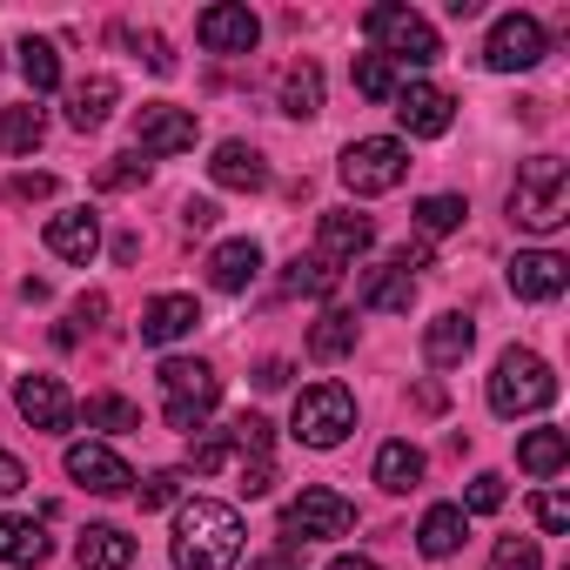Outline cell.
I'll return each instance as SVG.
<instances>
[{"instance_id": "1", "label": "cell", "mask_w": 570, "mask_h": 570, "mask_svg": "<svg viewBox=\"0 0 570 570\" xmlns=\"http://www.w3.org/2000/svg\"><path fill=\"white\" fill-rule=\"evenodd\" d=\"M242 510L235 503H215V497H188L175 510V563L181 570H228L242 563Z\"/></svg>"}, {"instance_id": "2", "label": "cell", "mask_w": 570, "mask_h": 570, "mask_svg": "<svg viewBox=\"0 0 570 570\" xmlns=\"http://www.w3.org/2000/svg\"><path fill=\"white\" fill-rule=\"evenodd\" d=\"M510 222L517 228H530V235H550V228H563L570 222V168L557 161V155H530L523 168H517V181H510Z\"/></svg>"}, {"instance_id": "3", "label": "cell", "mask_w": 570, "mask_h": 570, "mask_svg": "<svg viewBox=\"0 0 570 570\" xmlns=\"http://www.w3.org/2000/svg\"><path fill=\"white\" fill-rule=\"evenodd\" d=\"M550 403H557V370L537 350H503L497 370H490V410L503 423H517V416H537Z\"/></svg>"}, {"instance_id": "4", "label": "cell", "mask_w": 570, "mask_h": 570, "mask_svg": "<svg viewBox=\"0 0 570 570\" xmlns=\"http://www.w3.org/2000/svg\"><path fill=\"white\" fill-rule=\"evenodd\" d=\"M215 403H222V376L202 356H168L161 363V416H168V430L202 436V423L215 416Z\"/></svg>"}, {"instance_id": "5", "label": "cell", "mask_w": 570, "mask_h": 570, "mask_svg": "<svg viewBox=\"0 0 570 570\" xmlns=\"http://www.w3.org/2000/svg\"><path fill=\"white\" fill-rule=\"evenodd\" d=\"M363 35H370V48H376L383 61H396V68H430V61L443 55L436 28H430L416 8H396V0H383V8L363 14Z\"/></svg>"}, {"instance_id": "6", "label": "cell", "mask_w": 570, "mask_h": 570, "mask_svg": "<svg viewBox=\"0 0 570 570\" xmlns=\"http://www.w3.org/2000/svg\"><path fill=\"white\" fill-rule=\"evenodd\" d=\"M350 530H356V503L343 490H323V483H309L289 510H282V550L330 543V537H350Z\"/></svg>"}, {"instance_id": "7", "label": "cell", "mask_w": 570, "mask_h": 570, "mask_svg": "<svg viewBox=\"0 0 570 570\" xmlns=\"http://www.w3.org/2000/svg\"><path fill=\"white\" fill-rule=\"evenodd\" d=\"M410 175V148L396 135H363L343 148V188L350 195H390Z\"/></svg>"}, {"instance_id": "8", "label": "cell", "mask_w": 570, "mask_h": 570, "mask_svg": "<svg viewBox=\"0 0 570 570\" xmlns=\"http://www.w3.org/2000/svg\"><path fill=\"white\" fill-rule=\"evenodd\" d=\"M350 430H356V396H350L343 383H309V390L296 396V436H303L309 450H336Z\"/></svg>"}, {"instance_id": "9", "label": "cell", "mask_w": 570, "mask_h": 570, "mask_svg": "<svg viewBox=\"0 0 570 570\" xmlns=\"http://www.w3.org/2000/svg\"><path fill=\"white\" fill-rule=\"evenodd\" d=\"M543 55H550V35H543L537 14H497V28H490V41H483V68H497V75H530Z\"/></svg>"}, {"instance_id": "10", "label": "cell", "mask_w": 570, "mask_h": 570, "mask_svg": "<svg viewBox=\"0 0 570 570\" xmlns=\"http://www.w3.org/2000/svg\"><path fill=\"white\" fill-rule=\"evenodd\" d=\"M396 121H403V135L436 141V135H450V121H456V95L436 88V81H403V88H396Z\"/></svg>"}, {"instance_id": "11", "label": "cell", "mask_w": 570, "mask_h": 570, "mask_svg": "<svg viewBox=\"0 0 570 570\" xmlns=\"http://www.w3.org/2000/svg\"><path fill=\"white\" fill-rule=\"evenodd\" d=\"M195 41L208 55H255L262 21L242 8V0H215V8H202V21H195Z\"/></svg>"}, {"instance_id": "12", "label": "cell", "mask_w": 570, "mask_h": 570, "mask_svg": "<svg viewBox=\"0 0 570 570\" xmlns=\"http://www.w3.org/2000/svg\"><path fill=\"white\" fill-rule=\"evenodd\" d=\"M195 135H202L195 115L175 108V101H148V108L135 115V148H141V155H188Z\"/></svg>"}, {"instance_id": "13", "label": "cell", "mask_w": 570, "mask_h": 570, "mask_svg": "<svg viewBox=\"0 0 570 570\" xmlns=\"http://www.w3.org/2000/svg\"><path fill=\"white\" fill-rule=\"evenodd\" d=\"M563 289H570V262L557 248H523L510 262V296L517 303H557Z\"/></svg>"}, {"instance_id": "14", "label": "cell", "mask_w": 570, "mask_h": 570, "mask_svg": "<svg viewBox=\"0 0 570 570\" xmlns=\"http://www.w3.org/2000/svg\"><path fill=\"white\" fill-rule=\"evenodd\" d=\"M68 476L81 483V490H95V497H121V490H135V470L108 450V443H68Z\"/></svg>"}, {"instance_id": "15", "label": "cell", "mask_w": 570, "mask_h": 570, "mask_svg": "<svg viewBox=\"0 0 570 570\" xmlns=\"http://www.w3.org/2000/svg\"><path fill=\"white\" fill-rule=\"evenodd\" d=\"M376 248V222L370 215H356V208H330L323 222H316V255L323 262H356V255H370Z\"/></svg>"}, {"instance_id": "16", "label": "cell", "mask_w": 570, "mask_h": 570, "mask_svg": "<svg viewBox=\"0 0 570 570\" xmlns=\"http://www.w3.org/2000/svg\"><path fill=\"white\" fill-rule=\"evenodd\" d=\"M14 403H21V416L35 430H75V396L61 390V376H21Z\"/></svg>"}, {"instance_id": "17", "label": "cell", "mask_w": 570, "mask_h": 570, "mask_svg": "<svg viewBox=\"0 0 570 570\" xmlns=\"http://www.w3.org/2000/svg\"><path fill=\"white\" fill-rule=\"evenodd\" d=\"M356 303H363L370 316H410V303H416V275H410V268H396V262H383V268H370V275H363Z\"/></svg>"}, {"instance_id": "18", "label": "cell", "mask_w": 570, "mask_h": 570, "mask_svg": "<svg viewBox=\"0 0 570 570\" xmlns=\"http://www.w3.org/2000/svg\"><path fill=\"white\" fill-rule=\"evenodd\" d=\"M255 275H262V248H255V235H228V242L208 255V282H215L222 296H242Z\"/></svg>"}, {"instance_id": "19", "label": "cell", "mask_w": 570, "mask_h": 570, "mask_svg": "<svg viewBox=\"0 0 570 570\" xmlns=\"http://www.w3.org/2000/svg\"><path fill=\"white\" fill-rule=\"evenodd\" d=\"M208 175H215V188H235V195L268 188V161H262V148H248V141H222L215 161H208Z\"/></svg>"}, {"instance_id": "20", "label": "cell", "mask_w": 570, "mask_h": 570, "mask_svg": "<svg viewBox=\"0 0 570 570\" xmlns=\"http://www.w3.org/2000/svg\"><path fill=\"white\" fill-rule=\"evenodd\" d=\"M195 323H202V303H195V296H155V303L141 309V343L168 350V343H181Z\"/></svg>"}, {"instance_id": "21", "label": "cell", "mask_w": 570, "mask_h": 570, "mask_svg": "<svg viewBox=\"0 0 570 570\" xmlns=\"http://www.w3.org/2000/svg\"><path fill=\"white\" fill-rule=\"evenodd\" d=\"M470 343H476V323H470L463 309H443V316L423 330V356H430V370H456V363L470 356Z\"/></svg>"}, {"instance_id": "22", "label": "cell", "mask_w": 570, "mask_h": 570, "mask_svg": "<svg viewBox=\"0 0 570 570\" xmlns=\"http://www.w3.org/2000/svg\"><path fill=\"white\" fill-rule=\"evenodd\" d=\"M75 563L81 570H128L135 563V537L121 523H88L81 543H75Z\"/></svg>"}, {"instance_id": "23", "label": "cell", "mask_w": 570, "mask_h": 570, "mask_svg": "<svg viewBox=\"0 0 570 570\" xmlns=\"http://www.w3.org/2000/svg\"><path fill=\"white\" fill-rule=\"evenodd\" d=\"M48 248H55L61 262H95V248H101V222H95L88 208H68V215L48 222Z\"/></svg>"}, {"instance_id": "24", "label": "cell", "mask_w": 570, "mask_h": 570, "mask_svg": "<svg viewBox=\"0 0 570 570\" xmlns=\"http://www.w3.org/2000/svg\"><path fill=\"white\" fill-rule=\"evenodd\" d=\"M423 470H430V456H423L410 436H396V443L376 450V483H383L390 497H410V490L423 483Z\"/></svg>"}, {"instance_id": "25", "label": "cell", "mask_w": 570, "mask_h": 570, "mask_svg": "<svg viewBox=\"0 0 570 570\" xmlns=\"http://www.w3.org/2000/svg\"><path fill=\"white\" fill-rule=\"evenodd\" d=\"M463 537H470V517H463L456 503H430L423 523H416V550H423V557H456Z\"/></svg>"}, {"instance_id": "26", "label": "cell", "mask_w": 570, "mask_h": 570, "mask_svg": "<svg viewBox=\"0 0 570 570\" xmlns=\"http://www.w3.org/2000/svg\"><path fill=\"white\" fill-rule=\"evenodd\" d=\"M115 101H121V81H115V75H88V81L68 95V128H81V135L101 128V121L115 115Z\"/></svg>"}, {"instance_id": "27", "label": "cell", "mask_w": 570, "mask_h": 570, "mask_svg": "<svg viewBox=\"0 0 570 570\" xmlns=\"http://www.w3.org/2000/svg\"><path fill=\"white\" fill-rule=\"evenodd\" d=\"M0 563H14V570L48 563V530L35 517H0Z\"/></svg>"}, {"instance_id": "28", "label": "cell", "mask_w": 570, "mask_h": 570, "mask_svg": "<svg viewBox=\"0 0 570 570\" xmlns=\"http://www.w3.org/2000/svg\"><path fill=\"white\" fill-rule=\"evenodd\" d=\"M282 115L289 121H316L323 115V68L316 61H296L289 75H282Z\"/></svg>"}, {"instance_id": "29", "label": "cell", "mask_w": 570, "mask_h": 570, "mask_svg": "<svg viewBox=\"0 0 570 570\" xmlns=\"http://www.w3.org/2000/svg\"><path fill=\"white\" fill-rule=\"evenodd\" d=\"M350 350H356V316H350V309L316 316V330H309V356H316V363H343Z\"/></svg>"}, {"instance_id": "30", "label": "cell", "mask_w": 570, "mask_h": 570, "mask_svg": "<svg viewBox=\"0 0 570 570\" xmlns=\"http://www.w3.org/2000/svg\"><path fill=\"white\" fill-rule=\"evenodd\" d=\"M517 463H523L530 476H557V470L570 463V436H563V430H530V436L517 443Z\"/></svg>"}, {"instance_id": "31", "label": "cell", "mask_w": 570, "mask_h": 570, "mask_svg": "<svg viewBox=\"0 0 570 570\" xmlns=\"http://www.w3.org/2000/svg\"><path fill=\"white\" fill-rule=\"evenodd\" d=\"M41 135H48V121H41L35 101L28 108H0V155H35Z\"/></svg>"}, {"instance_id": "32", "label": "cell", "mask_w": 570, "mask_h": 570, "mask_svg": "<svg viewBox=\"0 0 570 570\" xmlns=\"http://www.w3.org/2000/svg\"><path fill=\"white\" fill-rule=\"evenodd\" d=\"M14 55H21V75H28V88H35V95H55V88H61V48H55V41L28 35Z\"/></svg>"}, {"instance_id": "33", "label": "cell", "mask_w": 570, "mask_h": 570, "mask_svg": "<svg viewBox=\"0 0 570 570\" xmlns=\"http://www.w3.org/2000/svg\"><path fill=\"white\" fill-rule=\"evenodd\" d=\"M75 416H81L88 430H101V436H128V430H141V410H135L128 396H88Z\"/></svg>"}, {"instance_id": "34", "label": "cell", "mask_w": 570, "mask_h": 570, "mask_svg": "<svg viewBox=\"0 0 570 570\" xmlns=\"http://www.w3.org/2000/svg\"><path fill=\"white\" fill-rule=\"evenodd\" d=\"M336 282H343L336 262H323V255H296L289 275H282V289H289V296H336Z\"/></svg>"}, {"instance_id": "35", "label": "cell", "mask_w": 570, "mask_h": 570, "mask_svg": "<svg viewBox=\"0 0 570 570\" xmlns=\"http://www.w3.org/2000/svg\"><path fill=\"white\" fill-rule=\"evenodd\" d=\"M396 88H403V68H396V61H383V55H356V95H370V101H396Z\"/></svg>"}, {"instance_id": "36", "label": "cell", "mask_w": 570, "mask_h": 570, "mask_svg": "<svg viewBox=\"0 0 570 570\" xmlns=\"http://www.w3.org/2000/svg\"><path fill=\"white\" fill-rule=\"evenodd\" d=\"M463 215H470L463 195H423L416 202V228L423 235H450V228H463Z\"/></svg>"}, {"instance_id": "37", "label": "cell", "mask_w": 570, "mask_h": 570, "mask_svg": "<svg viewBox=\"0 0 570 570\" xmlns=\"http://www.w3.org/2000/svg\"><path fill=\"white\" fill-rule=\"evenodd\" d=\"M228 463H235V436H228V430L195 436V450H188V470H195V476H215V470H228Z\"/></svg>"}, {"instance_id": "38", "label": "cell", "mask_w": 570, "mask_h": 570, "mask_svg": "<svg viewBox=\"0 0 570 570\" xmlns=\"http://www.w3.org/2000/svg\"><path fill=\"white\" fill-rule=\"evenodd\" d=\"M503 497H510V490H503V476H497V470H483V476H470V490H463V503H456V510H463V517H490V510H503Z\"/></svg>"}, {"instance_id": "39", "label": "cell", "mask_w": 570, "mask_h": 570, "mask_svg": "<svg viewBox=\"0 0 570 570\" xmlns=\"http://www.w3.org/2000/svg\"><path fill=\"white\" fill-rule=\"evenodd\" d=\"M490 570H543V550H537V537H503V543L490 550Z\"/></svg>"}, {"instance_id": "40", "label": "cell", "mask_w": 570, "mask_h": 570, "mask_svg": "<svg viewBox=\"0 0 570 570\" xmlns=\"http://www.w3.org/2000/svg\"><path fill=\"white\" fill-rule=\"evenodd\" d=\"M181 483H188V470H155V476L141 483V510H168V503H181Z\"/></svg>"}, {"instance_id": "41", "label": "cell", "mask_w": 570, "mask_h": 570, "mask_svg": "<svg viewBox=\"0 0 570 570\" xmlns=\"http://www.w3.org/2000/svg\"><path fill=\"white\" fill-rule=\"evenodd\" d=\"M95 181H101V188H135V181H148V161H141V155H115Z\"/></svg>"}, {"instance_id": "42", "label": "cell", "mask_w": 570, "mask_h": 570, "mask_svg": "<svg viewBox=\"0 0 570 570\" xmlns=\"http://www.w3.org/2000/svg\"><path fill=\"white\" fill-rule=\"evenodd\" d=\"M537 523H543L550 537H563V530H570V497H563V490H543V497H537Z\"/></svg>"}, {"instance_id": "43", "label": "cell", "mask_w": 570, "mask_h": 570, "mask_svg": "<svg viewBox=\"0 0 570 570\" xmlns=\"http://www.w3.org/2000/svg\"><path fill=\"white\" fill-rule=\"evenodd\" d=\"M128 41H135V55H141L155 75H175V55H168V41H161V35H128Z\"/></svg>"}, {"instance_id": "44", "label": "cell", "mask_w": 570, "mask_h": 570, "mask_svg": "<svg viewBox=\"0 0 570 570\" xmlns=\"http://www.w3.org/2000/svg\"><path fill=\"white\" fill-rule=\"evenodd\" d=\"M55 188H61L55 175H14V181H8V202H48Z\"/></svg>"}, {"instance_id": "45", "label": "cell", "mask_w": 570, "mask_h": 570, "mask_svg": "<svg viewBox=\"0 0 570 570\" xmlns=\"http://www.w3.org/2000/svg\"><path fill=\"white\" fill-rule=\"evenodd\" d=\"M28 490V463L14 450H0V497H21Z\"/></svg>"}, {"instance_id": "46", "label": "cell", "mask_w": 570, "mask_h": 570, "mask_svg": "<svg viewBox=\"0 0 570 570\" xmlns=\"http://www.w3.org/2000/svg\"><path fill=\"white\" fill-rule=\"evenodd\" d=\"M181 228H188V235L215 228V202H181Z\"/></svg>"}, {"instance_id": "47", "label": "cell", "mask_w": 570, "mask_h": 570, "mask_svg": "<svg viewBox=\"0 0 570 570\" xmlns=\"http://www.w3.org/2000/svg\"><path fill=\"white\" fill-rule=\"evenodd\" d=\"M255 383H262V390H282V383H289V363H282V356H268V363L255 370Z\"/></svg>"}, {"instance_id": "48", "label": "cell", "mask_w": 570, "mask_h": 570, "mask_svg": "<svg viewBox=\"0 0 570 570\" xmlns=\"http://www.w3.org/2000/svg\"><path fill=\"white\" fill-rule=\"evenodd\" d=\"M95 316H108V296H81L75 303V323H95Z\"/></svg>"}, {"instance_id": "49", "label": "cell", "mask_w": 570, "mask_h": 570, "mask_svg": "<svg viewBox=\"0 0 570 570\" xmlns=\"http://www.w3.org/2000/svg\"><path fill=\"white\" fill-rule=\"evenodd\" d=\"M248 570H289V550H262V557H255Z\"/></svg>"}, {"instance_id": "50", "label": "cell", "mask_w": 570, "mask_h": 570, "mask_svg": "<svg viewBox=\"0 0 570 570\" xmlns=\"http://www.w3.org/2000/svg\"><path fill=\"white\" fill-rule=\"evenodd\" d=\"M330 570H383V563H376V557H336Z\"/></svg>"}]
</instances>
